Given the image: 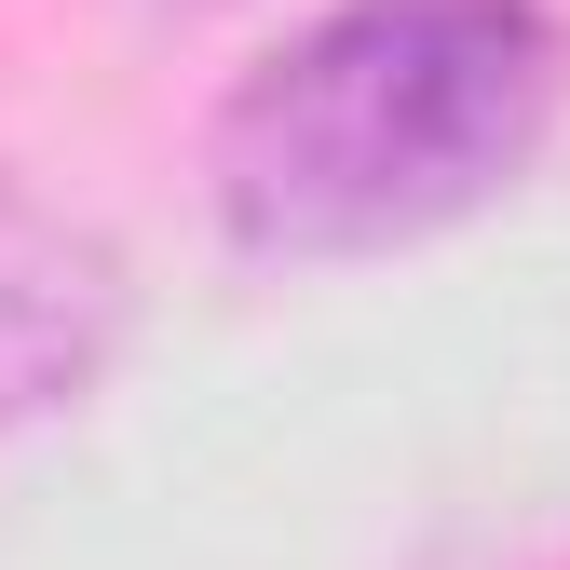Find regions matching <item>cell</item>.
Instances as JSON below:
<instances>
[{
  "label": "cell",
  "instance_id": "6da1fadb",
  "mask_svg": "<svg viewBox=\"0 0 570 570\" xmlns=\"http://www.w3.org/2000/svg\"><path fill=\"white\" fill-rule=\"evenodd\" d=\"M557 109L570 28L543 0H326L232 82L204 204L245 258H394L503 204Z\"/></svg>",
  "mask_w": 570,
  "mask_h": 570
},
{
  "label": "cell",
  "instance_id": "7a4b0ae2",
  "mask_svg": "<svg viewBox=\"0 0 570 570\" xmlns=\"http://www.w3.org/2000/svg\"><path fill=\"white\" fill-rule=\"evenodd\" d=\"M122 353V258L0 164V435L82 407Z\"/></svg>",
  "mask_w": 570,
  "mask_h": 570
}]
</instances>
